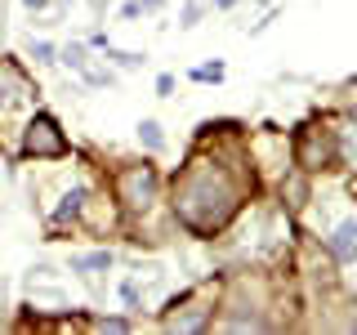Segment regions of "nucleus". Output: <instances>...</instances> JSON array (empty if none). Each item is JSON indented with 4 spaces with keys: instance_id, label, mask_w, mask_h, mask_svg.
I'll use <instances>...</instances> for the list:
<instances>
[{
    "instance_id": "2",
    "label": "nucleus",
    "mask_w": 357,
    "mask_h": 335,
    "mask_svg": "<svg viewBox=\"0 0 357 335\" xmlns=\"http://www.w3.org/2000/svg\"><path fill=\"white\" fill-rule=\"evenodd\" d=\"M156 197H161V174H156V165L130 161V165L116 170V201H121V210H130V215L152 210Z\"/></svg>"
},
{
    "instance_id": "5",
    "label": "nucleus",
    "mask_w": 357,
    "mask_h": 335,
    "mask_svg": "<svg viewBox=\"0 0 357 335\" xmlns=\"http://www.w3.org/2000/svg\"><path fill=\"white\" fill-rule=\"evenodd\" d=\"M326 251L335 264H353L357 260V219H344L340 228L326 237Z\"/></svg>"
},
{
    "instance_id": "12",
    "label": "nucleus",
    "mask_w": 357,
    "mask_h": 335,
    "mask_svg": "<svg viewBox=\"0 0 357 335\" xmlns=\"http://www.w3.org/2000/svg\"><path fill=\"white\" fill-rule=\"evenodd\" d=\"M89 327H98V331H130V322L126 318H94Z\"/></svg>"
},
{
    "instance_id": "8",
    "label": "nucleus",
    "mask_w": 357,
    "mask_h": 335,
    "mask_svg": "<svg viewBox=\"0 0 357 335\" xmlns=\"http://www.w3.org/2000/svg\"><path fill=\"white\" fill-rule=\"evenodd\" d=\"M139 143H143L148 152H165V134H161V126H156L152 117L139 121Z\"/></svg>"
},
{
    "instance_id": "15",
    "label": "nucleus",
    "mask_w": 357,
    "mask_h": 335,
    "mask_svg": "<svg viewBox=\"0 0 357 335\" xmlns=\"http://www.w3.org/2000/svg\"><path fill=\"white\" fill-rule=\"evenodd\" d=\"M22 5H27L31 14H36V9H45V5H50V0H22Z\"/></svg>"
},
{
    "instance_id": "13",
    "label": "nucleus",
    "mask_w": 357,
    "mask_h": 335,
    "mask_svg": "<svg viewBox=\"0 0 357 335\" xmlns=\"http://www.w3.org/2000/svg\"><path fill=\"white\" fill-rule=\"evenodd\" d=\"M121 299H126L130 308H139V304H143V299H139V286H134V282H121Z\"/></svg>"
},
{
    "instance_id": "7",
    "label": "nucleus",
    "mask_w": 357,
    "mask_h": 335,
    "mask_svg": "<svg viewBox=\"0 0 357 335\" xmlns=\"http://www.w3.org/2000/svg\"><path fill=\"white\" fill-rule=\"evenodd\" d=\"M72 268H76V273H103V268H112V251H89V255H72Z\"/></svg>"
},
{
    "instance_id": "17",
    "label": "nucleus",
    "mask_w": 357,
    "mask_h": 335,
    "mask_svg": "<svg viewBox=\"0 0 357 335\" xmlns=\"http://www.w3.org/2000/svg\"><path fill=\"white\" fill-rule=\"evenodd\" d=\"M353 331H357V318H353Z\"/></svg>"
},
{
    "instance_id": "6",
    "label": "nucleus",
    "mask_w": 357,
    "mask_h": 335,
    "mask_svg": "<svg viewBox=\"0 0 357 335\" xmlns=\"http://www.w3.org/2000/svg\"><path fill=\"white\" fill-rule=\"evenodd\" d=\"M85 188H72V193L63 197V206H54V215H50V223H67V219H81V210H85Z\"/></svg>"
},
{
    "instance_id": "9",
    "label": "nucleus",
    "mask_w": 357,
    "mask_h": 335,
    "mask_svg": "<svg viewBox=\"0 0 357 335\" xmlns=\"http://www.w3.org/2000/svg\"><path fill=\"white\" fill-rule=\"evenodd\" d=\"M192 81H201V85H210V81H223V63H201V67H192Z\"/></svg>"
},
{
    "instance_id": "11",
    "label": "nucleus",
    "mask_w": 357,
    "mask_h": 335,
    "mask_svg": "<svg viewBox=\"0 0 357 335\" xmlns=\"http://www.w3.org/2000/svg\"><path fill=\"white\" fill-rule=\"evenodd\" d=\"M27 54H31L36 63H54V45H50V40H31V45H27Z\"/></svg>"
},
{
    "instance_id": "4",
    "label": "nucleus",
    "mask_w": 357,
    "mask_h": 335,
    "mask_svg": "<svg viewBox=\"0 0 357 335\" xmlns=\"http://www.w3.org/2000/svg\"><path fill=\"white\" fill-rule=\"evenodd\" d=\"M63 152H67V139H63L59 121H54L50 112H36V117L27 121V130H22V156L45 161V156H63Z\"/></svg>"
},
{
    "instance_id": "14",
    "label": "nucleus",
    "mask_w": 357,
    "mask_h": 335,
    "mask_svg": "<svg viewBox=\"0 0 357 335\" xmlns=\"http://www.w3.org/2000/svg\"><path fill=\"white\" fill-rule=\"evenodd\" d=\"M156 94H161V98H170V94H174V76H170V72L156 76Z\"/></svg>"
},
{
    "instance_id": "1",
    "label": "nucleus",
    "mask_w": 357,
    "mask_h": 335,
    "mask_svg": "<svg viewBox=\"0 0 357 335\" xmlns=\"http://www.w3.org/2000/svg\"><path fill=\"white\" fill-rule=\"evenodd\" d=\"M237 206H241V188L219 161H192L174 179V219L183 228L201 232V237L219 232L237 215Z\"/></svg>"
},
{
    "instance_id": "10",
    "label": "nucleus",
    "mask_w": 357,
    "mask_h": 335,
    "mask_svg": "<svg viewBox=\"0 0 357 335\" xmlns=\"http://www.w3.org/2000/svg\"><path fill=\"white\" fill-rule=\"evenodd\" d=\"M107 59L116 67H126V72H134V67H143V54H126V50H112L107 45Z\"/></svg>"
},
{
    "instance_id": "16",
    "label": "nucleus",
    "mask_w": 357,
    "mask_h": 335,
    "mask_svg": "<svg viewBox=\"0 0 357 335\" xmlns=\"http://www.w3.org/2000/svg\"><path fill=\"white\" fill-rule=\"evenodd\" d=\"M215 5H219V9H232V5H237V0H215Z\"/></svg>"
},
{
    "instance_id": "3",
    "label": "nucleus",
    "mask_w": 357,
    "mask_h": 335,
    "mask_svg": "<svg viewBox=\"0 0 357 335\" xmlns=\"http://www.w3.org/2000/svg\"><path fill=\"white\" fill-rule=\"evenodd\" d=\"M340 161V143H335V126L331 121H308L295 134V165L304 170H331Z\"/></svg>"
}]
</instances>
